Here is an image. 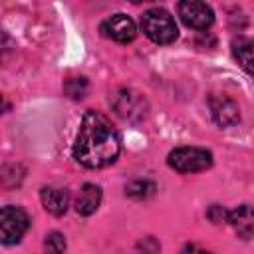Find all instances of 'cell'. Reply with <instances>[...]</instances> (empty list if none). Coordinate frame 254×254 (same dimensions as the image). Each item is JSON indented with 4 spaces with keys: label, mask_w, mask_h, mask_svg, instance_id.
Returning a JSON list of instances; mask_svg holds the SVG:
<instances>
[{
    "label": "cell",
    "mask_w": 254,
    "mask_h": 254,
    "mask_svg": "<svg viewBox=\"0 0 254 254\" xmlns=\"http://www.w3.org/2000/svg\"><path fill=\"white\" fill-rule=\"evenodd\" d=\"M121 151V137L115 125L101 111H85L73 143V157L87 169H103L115 163Z\"/></svg>",
    "instance_id": "obj_1"
},
{
    "label": "cell",
    "mask_w": 254,
    "mask_h": 254,
    "mask_svg": "<svg viewBox=\"0 0 254 254\" xmlns=\"http://www.w3.org/2000/svg\"><path fill=\"white\" fill-rule=\"evenodd\" d=\"M30 228V216L20 206H4L0 212V238L2 244L10 246L20 242V238Z\"/></svg>",
    "instance_id": "obj_4"
},
{
    "label": "cell",
    "mask_w": 254,
    "mask_h": 254,
    "mask_svg": "<svg viewBox=\"0 0 254 254\" xmlns=\"http://www.w3.org/2000/svg\"><path fill=\"white\" fill-rule=\"evenodd\" d=\"M181 254H208L206 250H202L200 246H196V244H190V246H187Z\"/></svg>",
    "instance_id": "obj_17"
},
{
    "label": "cell",
    "mask_w": 254,
    "mask_h": 254,
    "mask_svg": "<svg viewBox=\"0 0 254 254\" xmlns=\"http://www.w3.org/2000/svg\"><path fill=\"white\" fill-rule=\"evenodd\" d=\"M232 54L236 62L250 73H254V42L246 38H238L232 44Z\"/></svg>",
    "instance_id": "obj_12"
},
{
    "label": "cell",
    "mask_w": 254,
    "mask_h": 254,
    "mask_svg": "<svg viewBox=\"0 0 254 254\" xmlns=\"http://www.w3.org/2000/svg\"><path fill=\"white\" fill-rule=\"evenodd\" d=\"M208 107H210L212 119L220 127H232L240 119V109H238L236 101L226 95H212L208 99Z\"/></svg>",
    "instance_id": "obj_7"
},
{
    "label": "cell",
    "mask_w": 254,
    "mask_h": 254,
    "mask_svg": "<svg viewBox=\"0 0 254 254\" xmlns=\"http://www.w3.org/2000/svg\"><path fill=\"white\" fill-rule=\"evenodd\" d=\"M208 218H210L212 222H216V224H220V222H228V210L222 208L220 204H212L210 210H208Z\"/></svg>",
    "instance_id": "obj_16"
},
{
    "label": "cell",
    "mask_w": 254,
    "mask_h": 254,
    "mask_svg": "<svg viewBox=\"0 0 254 254\" xmlns=\"http://www.w3.org/2000/svg\"><path fill=\"white\" fill-rule=\"evenodd\" d=\"M125 192H127V196H131V198H137V200H141V198H149V196H153V192H155V185L151 183V181H131L127 187H125Z\"/></svg>",
    "instance_id": "obj_13"
},
{
    "label": "cell",
    "mask_w": 254,
    "mask_h": 254,
    "mask_svg": "<svg viewBox=\"0 0 254 254\" xmlns=\"http://www.w3.org/2000/svg\"><path fill=\"white\" fill-rule=\"evenodd\" d=\"M42 204L50 214H64L69 206V192L65 189H56V187H44L40 192Z\"/></svg>",
    "instance_id": "obj_10"
},
{
    "label": "cell",
    "mask_w": 254,
    "mask_h": 254,
    "mask_svg": "<svg viewBox=\"0 0 254 254\" xmlns=\"http://www.w3.org/2000/svg\"><path fill=\"white\" fill-rule=\"evenodd\" d=\"M48 254H64L65 252V236L60 232H50L44 242Z\"/></svg>",
    "instance_id": "obj_15"
},
{
    "label": "cell",
    "mask_w": 254,
    "mask_h": 254,
    "mask_svg": "<svg viewBox=\"0 0 254 254\" xmlns=\"http://www.w3.org/2000/svg\"><path fill=\"white\" fill-rule=\"evenodd\" d=\"M228 224L242 238H254V206L240 204V206L228 210Z\"/></svg>",
    "instance_id": "obj_9"
},
{
    "label": "cell",
    "mask_w": 254,
    "mask_h": 254,
    "mask_svg": "<svg viewBox=\"0 0 254 254\" xmlns=\"http://www.w3.org/2000/svg\"><path fill=\"white\" fill-rule=\"evenodd\" d=\"M167 161L179 173H200L212 165V155L200 147H179L169 153Z\"/></svg>",
    "instance_id": "obj_3"
},
{
    "label": "cell",
    "mask_w": 254,
    "mask_h": 254,
    "mask_svg": "<svg viewBox=\"0 0 254 254\" xmlns=\"http://www.w3.org/2000/svg\"><path fill=\"white\" fill-rule=\"evenodd\" d=\"M103 32H105V36H109L111 40H115L119 44H129L137 36L135 22L129 16H125V14H115L109 20H105Z\"/></svg>",
    "instance_id": "obj_8"
},
{
    "label": "cell",
    "mask_w": 254,
    "mask_h": 254,
    "mask_svg": "<svg viewBox=\"0 0 254 254\" xmlns=\"http://www.w3.org/2000/svg\"><path fill=\"white\" fill-rule=\"evenodd\" d=\"M99 202H101V189L97 185L87 183L81 187V190L75 198V210H77V214L89 216L99 208Z\"/></svg>",
    "instance_id": "obj_11"
},
{
    "label": "cell",
    "mask_w": 254,
    "mask_h": 254,
    "mask_svg": "<svg viewBox=\"0 0 254 254\" xmlns=\"http://www.w3.org/2000/svg\"><path fill=\"white\" fill-rule=\"evenodd\" d=\"M143 34L155 44H171L177 40L179 30L175 18L163 8H151L141 16Z\"/></svg>",
    "instance_id": "obj_2"
},
{
    "label": "cell",
    "mask_w": 254,
    "mask_h": 254,
    "mask_svg": "<svg viewBox=\"0 0 254 254\" xmlns=\"http://www.w3.org/2000/svg\"><path fill=\"white\" fill-rule=\"evenodd\" d=\"M179 16L181 20L194 30H206L214 22V12L206 2L198 0H185L179 4Z\"/></svg>",
    "instance_id": "obj_5"
},
{
    "label": "cell",
    "mask_w": 254,
    "mask_h": 254,
    "mask_svg": "<svg viewBox=\"0 0 254 254\" xmlns=\"http://www.w3.org/2000/svg\"><path fill=\"white\" fill-rule=\"evenodd\" d=\"M64 91L71 99H81L85 95V91H87V79L85 77H69L64 83Z\"/></svg>",
    "instance_id": "obj_14"
},
{
    "label": "cell",
    "mask_w": 254,
    "mask_h": 254,
    "mask_svg": "<svg viewBox=\"0 0 254 254\" xmlns=\"http://www.w3.org/2000/svg\"><path fill=\"white\" fill-rule=\"evenodd\" d=\"M111 105L117 111V115H121L125 119H137V117L145 115V99L131 89L115 91L111 97Z\"/></svg>",
    "instance_id": "obj_6"
}]
</instances>
